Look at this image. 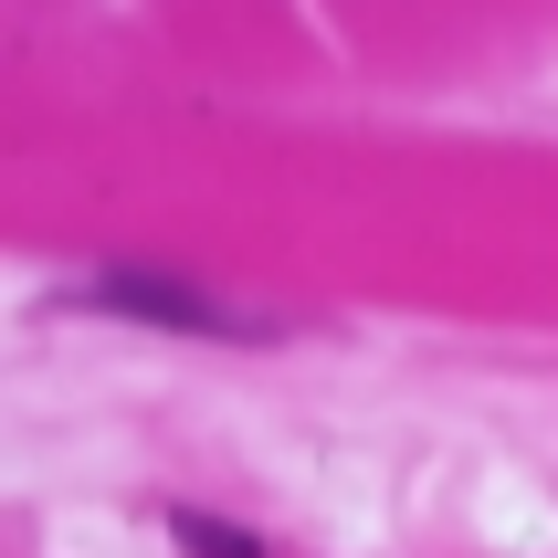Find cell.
Segmentation results:
<instances>
[{
    "mask_svg": "<svg viewBox=\"0 0 558 558\" xmlns=\"http://www.w3.org/2000/svg\"><path fill=\"white\" fill-rule=\"evenodd\" d=\"M169 537H180L190 558H275L253 527H232V517H201V506H169Z\"/></svg>",
    "mask_w": 558,
    "mask_h": 558,
    "instance_id": "7a4b0ae2",
    "label": "cell"
},
{
    "mask_svg": "<svg viewBox=\"0 0 558 558\" xmlns=\"http://www.w3.org/2000/svg\"><path fill=\"white\" fill-rule=\"evenodd\" d=\"M95 316H137V327H169V338H284L275 306H243V295H221V284H190V275H158V264H106V275L74 284Z\"/></svg>",
    "mask_w": 558,
    "mask_h": 558,
    "instance_id": "6da1fadb",
    "label": "cell"
}]
</instances>
